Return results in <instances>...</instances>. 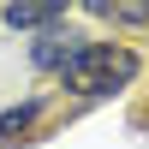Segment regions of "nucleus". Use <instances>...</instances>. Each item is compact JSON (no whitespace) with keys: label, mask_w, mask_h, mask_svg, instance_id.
Masks as SVG:
<instances>
[{"label":"nucleus","mask_w":149,"mask_h":149,"mask_svg":"<svg viewBox=\"0 0 149 149\" xmlns=\"http://www.w3.org/2000/svg\"><path fill=\"white\" fill-rule=\"evenodd\" d=\"M36 113H42V95H30V102H12L6 113H0V143H18L24 131L36 125Z\"/></svg>","instance_id":"obj_5"},{"label":"nucleus","mask_w":149,"mask_h":149,"mask_svg":"<svg viewBox=\"0 0 149 149\" xmlns=\"http://www.w3.org/2000/svg\"><path fill=\"white\" fill-rule=\"evenodd\" d=\"M78 48H84V36H78V30L42 24V42L30 48V66H36V72H54V78H60V72H66V60L78 54Z\"/></svg>","instance_id":"obj_2"},{"label":"nucleus","mask_w":149,"mask_h":149,"mask_svg":"<svg viewBox=\"0 0 149 149\" xmlns=\"http://www.w3.org/2000/svg\"><path fill=\"white\" fill-rule=\"evenodd\" d=\"M137 66H143V60L131 54L125 42H84L78 54L66 60L60 84H66L72 95H84V102H102V95H119V90H131Z\"/></svg>","instance_id":"obj_1"},{"label":"nucleus","mask_w":149,"mask_h":149,"mask_svg":"<svg viewBox=\"0 0 149 149\" xmlns=\"http://www.w3.org/2000/svg\"><path fill=\"white\" fill-rule=\"evenodd\" d=\"M84 12L102 24H119V30H143L149 24V0H84Z\"/></svg>","instance_id":"obj_4"},{"label":"nucleus","mask_w":149,"mask_h":149,"mask_svg":"<svg viewBox=\"0 0 149 149\" xmlns=\"http://www.w3.org/2000/svg\"><path fill=\"white\" fill-rule=\"evenodd\" d=\"M66 6L72 0H6V6H0V24H6V30H42V24L66 18Z\"/></svg>","instance_id":"obj_3"}]
</instances>
